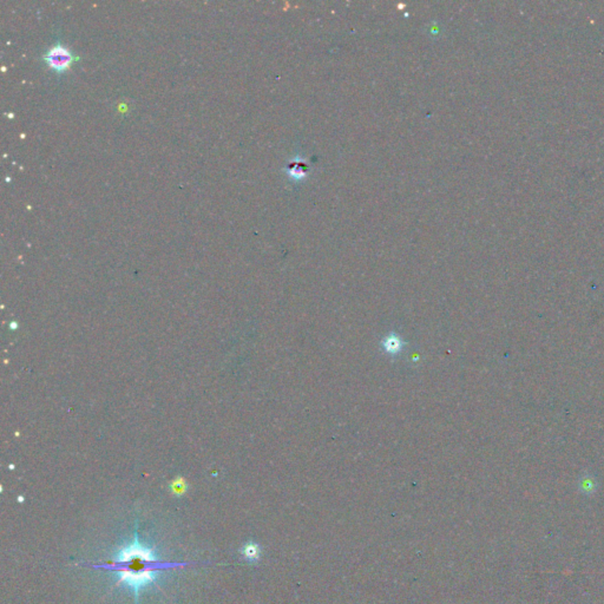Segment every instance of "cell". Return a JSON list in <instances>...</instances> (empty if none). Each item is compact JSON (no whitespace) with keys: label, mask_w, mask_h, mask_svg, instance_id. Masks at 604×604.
<instances>
[{"label":"cell","mask_w":604,"mask_h":604,"mask_svg":"<svg viewBox=\"0 0 604 604\" xmlns=\"http://www.w3.org/2000/svg\"><path fill=\"white\" fill-rule=\"evenodd\" d=\"M114 569L119 570L121 582H126L135 593L155 579V572L159 567L152 551L144 548L136 540L135 544L126 548L119 552Z\"/></svg>","instance_id":"obj_1"},{"label":"cell","mask_w":604,"mask_h":604,"mask_svg":"<svg viewBox=\"0 0 604 604\" xmlns=\"http://www.w3.org/2000/svg\"><path fill=\"white\" fill-rule=\"evenodd\" d=\"M78 59L80 58L77 57L66 45L59 43V42L54 44L43 54V61L47 63V65H49L51 70H54L57 73L68 71L70 66Z\"/></svg>","instance_id":"obj_2"},{"label":"cell","mask_w":604,"mask_h":604,"mask_svg":"<svg viewBox=\"0 0 604 604\" xmlns=\"http://www.w3.org/2000/svg\"><path fill=\"white\" fill-rule=\"evenodd\" d=\"M242 555L245 556V558H248V560H256L258 558V555H259V549L255 545H253V544H249V545H246L243 549H242Z\"/></svg>","instance_id":"obj_3"},{"label":"cell","mask_w":604,"mask_h":604,"mask_svg":"<svg viewBox=\"0 0 604 604\" xmlns=\"http://www.w3.org/2000/svg\"><path fill=\"white\" fill-rule=\"evenodd\" d=\"M579 488H581V490H582L584 493H593V490H595V483H593V479L588 478V477L583 478L582 481H581V483H579Z\"/></svg>","instance_id":"obj_4"}]
</instances>
